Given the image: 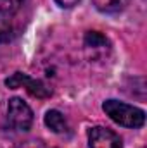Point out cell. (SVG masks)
<instances>
[{
  "label": "cell",
  "mask_w": 147,
  "mask_h": 148,
  "mask_svg": "<svg viewBox=\"0 0 147 148\" xmlns=\"http://www.w3.org/2000/svg\"><path fill=\"white\" fill-rule=\"evenodd\" d=\"M7 121L16 131H28L33 124V112L21 98H10L7 105Z\"/></svg>",
  "instance_id": "cell-3"
},
{
  "label": "cell",
  "mask_w": 147,
  "mask_h": 148,
  "mask_svg": "<svg viewBox=\"0 0 147 148\" xmlns=\"http://www.w3.org/2000/svg\"><path fill=\"white\" fill-rule=\"evenodd\" d=\"M5 84L12 90L16 88H26V91L31 95V97H37V98H47L52 95V91L38 79H31L28 74H23V73H14L10 77L5 79Z\"/></svg>",
  "instance_id": "cell-4"
},
{
  "label": "cell",
  "mask_w": 147,
  "mask_h": 148,
  "mask_svg": "<svg viewBox=\"0 0 147 148\" xmlns=\"http://www.w3.org/2000/svg\"><path fill=\"white\" fill-rule=\"evenodd\" d=\"M14 148H47L42 141L38 140H28V141H23V143H17Z\"/></svg>",
  "instance_id": "cell-9"
},
{
  "label": "cell",
  "mask_w": 147,
  "mask_h": 148,
  "mask_svg": "<svg viewBox=\"0 0 147 148\" xmlns=\"http://www.w3.org/2000/svg\"><path fill=\"white\" fill-rule=\"evenodd\" d=\"M45 124H47L49 129H52L54 133H59V134L68 133V129H69L64 115L59 110H49L45 114Z\"/></svg>",
  "instance_id": "cell-6"
},
{
  "label": "cell",
  "mask_w": 147,
  "mask_h": 148,
  "mask_svg": "<svg viewBox=\"0 0 147 148\" xmlns=\"http://www.w3.org/2000/svg\"><path fill=\"white\" fill-rule=\"evenodd\" d=\"M85 45L88 48H101V47L107 45V40H106V36H102L97 31H88L85 35Z\"/></svg>",
  "instance_id": "cell-8"
},
{
  "label": "cell",
  "mask_w": 147,
  "mask_h": 148,
  "mask_svg": "<svg viewBox=\"0 0 147 148\" xmlns=\"http://www.w3.org/2000/svg\"><path fill=\"white\" fill-rule=\"evenodd\" d=\"M61 7H66V9H69V7H74L80 0H55Z\"/></svg>",
  "instance_id": "cell-10"
},
{
  "label": "cell",
  "mask_w": 147,
  "mask_h": 148,
  "mask_svg": "<svg viewBox=\"0 0 147 148\" xmlns=\"http://www.w3.org/2000/svg\"><path fill=\"white\" fill-rule=\"evenodd\" d=\"M102 109L116 124L125 126V127L135 129V127H142L146 122V112L144 110H140L133 105L118 102V100H106L102 103Z\"/></svg>",
  "instance_id": "cell-2"
},
{
  "label": "cell",
  "mask_w": 147,
  "mask_h": 148,
  "mask_svg": "<svg viewBox=\"0 0 147 148\" xmlns=\"http://www.w3.org/2000/svg\"><path fill=\"white\" fill-rule=\"evenodd\" d=\"M94 5L101 10V12H107V14H114L123 10L130 0H92Z\"/></svg>",
  "instance_id": "cell-7"
},
{
  "label": "cell",
  "mask_w": 147,
  "mask_h": 148,
  "mask_svg": "<svg viewBox=\"0 0 147 148\" xmlns=\"http://www.w3.org/2000/svg\"><path fill=\"white\" fill-rule=\"evenodd\" d=\"M30 0H0V43H9L24 29Z\"/></svg>",
  "instance_id": "cell-1"
},
{
  "label": "cell",
  "mask_w": 147,
  "mask_h": 148,
  "mask_svg": "<svg viewBox=\"0 0 147 148\" xmlns=\"http://www.w3.org/2000/svg\"><path fill=\"white\" fill-rule=\"evenodd\" d=\"M88 145L90 148H123L119 136L102 126H95L88 131Z\"/></svg>",
  "instance_id": "cell-5"
}]
</instances>
